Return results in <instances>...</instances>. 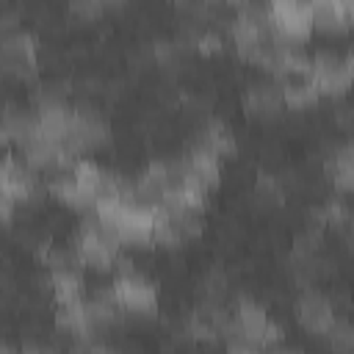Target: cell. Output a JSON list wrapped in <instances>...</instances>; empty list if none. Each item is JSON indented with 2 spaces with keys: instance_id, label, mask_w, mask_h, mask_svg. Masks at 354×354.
I'll return each mask as SVG.
<instances>
[{
  "instance_id": "6da1fadb",
  "label": "cell",
  "mask_w": 354,
  "mask_h": 354,
  "mask_svg": "<svg viewBox=\"0 0 354 354\" xmlns=\"http://www.w3.org/2000/svg\"><path fill=\"white\" fill-rule=\"evenodd\" d=\"M94 216L122 241V243H149L152 241V221L155 207L130 202L124 196L102 199L94 205Z\"/></svg>"
},
{
  "instance_id": "7a4b0ae2",
  "label": "cell",
  "mask_w": 354,
  "mask_h": 354,
  "mask_svg": "<svg viewBox=\"0 0 354 354\" xmlns=\"http://www.w3.org/2000/svg\"><path fill=\"white\" fill-rule=\"evenodd\" d=\"M111 293H113L119 310L122 313H133V315L155 313L158 301H160L158 282H152L147 274H141L138 268H133L124 260L116 263V277L111 282Z\"/></svg>"
},
{
  "instance_id": "3957f363",
  "label": "cell",
  "mask_w": 354,
  "mask_h": 354,
  "mask_svg": "<svg viewBox=\"0 0 354 354\" xmlns=\"http://www.w3.org/2000/svg\"><path fill=\"white\" fill-rule=\"evenodd\" d=\"M75 246L83 266L91 268H116V263L122 260V241L94 213L80 224Z\"/></svg>"
},
{
  "instance_id": "277c9868",
  "label": "cell",
  "mask_w": 354,
  "mask_h": 354,
  "mask_svg": "<svg viewBox=\"0 0 354 354\" xmlns=\"http://www.w3.org/2000/svg\"><path fill=\"white\" fill-rule=\"evenodd\" d=\"M235 326H238L243 343H249V346H266V348H271L282 337V326L266 313L263 304L249 301V299H243L238 304Z\"/></svg>"
},
{
  "instance_id": "5b68a950",
  "label": "cell",
  "mask_w": 354,
  "mask_h": 354,
  "mask_svg": "<svg viewBox=\"0 0 354 354\" xmlns=\"http://www.w3.org/2000/svg\"><path fill=\"white\" fill-rule=\"evenodd\" d=\"M268 19L274 33L282 41H293L301 44L310 30H313V17H310V3H299V0H277L268 6Z\"/></svg>"
},
{
  "instance_id": "8992f818",
  "label": "cell",
  "mask_w": 354,
  "mask_h": 354,
  "mask_svg": "<svg viewBox=\"0 0 354 354\" xmlns=\"http://www.w3.org/2000/svg\"><path fill=\"white\" fill-rule=\"evenodd\" d=\"M36 66H39L36 39L25 28L0 36V69L17 77H28L36 72Z\"/></svg>"
},
{
  "instance_id": "52a82bcc",
  "label": "cell",
  "mask_w": 354,
  "mask_h": 354,
  "mask_svg": "<svg viewBox=\"0 0 354 354\" xmlns=\"http://www.w3.org/2000/svg\"><path fill=\"white\" fill-rule=\"evenodd\" d=\"M310 80L321 94H340L351 86V58L337 55L332 50H321L313 55Z\"/></svg>"
},
{
  "instance_id": "ba28073f",
  "label": "cell",
  "mask_w": 354,
  "mask_h": 354,
  "mask_svg": "<svg viewBox=\"0 0 354 354\" xmlns=\"http://www.w3.org/2000/svg\"><path fill=\"white\" fill-rule=\"evenodd\" d=\"M0 188L14 199V202H30L39 191V174L25 158L6 155L0 158Z\"/></svg>"
},
{
  "instance_id": "9c48e42d",
  "label": "cell",
  "mask_w": 354,
  "mask_h": 354,
  "mask_svg": "<svg viewBox=\"0 0 354 354\" xmlns=\"http://www.w3.org/2000/svg\"><path fill=\"white\" fill-rule=\"evenodd\" d=\"M296 318H299V324H301L307 332H313V335H326L337 315H335V307H332V301H329L326 296H321V293H315V290H307V293H301V299L296 301Z\"/></svg>"
},
{
  "instance_id": "30bf717a",
  "label": "cell",
  "mask_w": 354,
  "mask_h": 354,
  "mask_svg": "<svg viewBox=\"0 0 354 354\" xmlns=\"http://www.w3.org/2000/svg\"><path fill=\"white\" fill-rule=\"evenodd\" d=\"M243 102L252 113L257 116H277L282 113L285 102H282V88L277 80H260V83H252L243 94Z\"/></svg>"
},
{
  "instance_id": "8fae6325",
  "label": "cell",
  "mask_w": 354,
  "mask_h": 354,
  "mask_svg": "<svg viewBox=\"0 0 354 354\" xmlns=\"http://www.w3.org/2000/svg\"><path fill=\"white\" fill-rule=\"evenodd\" d=\"M354 14V6L348 0H315L310 3V17H313V28H324V30H340L348 25Z\"/></svg>"
},
{
  "instance_id": "7c38bea8",
  "label": "cell",
  "mask_w": 354,
  "mask_h": 354,
  "mask_svg": "<svg viewBox=\"0 0 354 354\" xmlns=\"http://www.w3.org/2000/svg\"><path fill=\"white\" fill-rule=\"evenodd\" d=\"M196 147H199V149L213 152L216 158H224V155L235 152V147H238V144H235L232 130H230L224 122L213 119V122H207V124L196 133Z\"/></svg>"
},
{
  "instance_id": "4fadbf2b",
  "label": "cell",
  "mask_w": 354,
  "mask_h": 354,
  "mask_svg": "<svg viewBox=\"0 0 354 354\" xmlns=\"http://www.w3.org/2000/svg\"><path fill=\"white\" fill-rule=\"evenodd\" d=\"M326 177L335 188L340 191H348L351 183H354V155H351V147L343 144L337 149H332V155L326 158Z\"/></svg>"
},
{
  "instance_id": "5bb4252c",
  "label": "cell",
  "mask_w": 354,
  "mask_h": 354,
  "mask_svg": "<svg viewBox=\"0 0 354 354\" xmlns=\"http://www.w3.org/2000/svg\"><path fill=\"white\" fill-rule=\"evenodd\" d=\"M279 88H282L285 108H310L321 97V91L315 88V83L310 77H288V80H279Z\"/></svg>"
},
{
  "instance_id": "9a60e30c",
  "label": "cell",
  "mask_w": 354,
  "mask_h": 354,
  "mask_svg": "<svg viewBox=\"0 0 354 354\" xmlns=\"http://www.w3.org/2000/svg\"><path fill=\"white\" fill-rule=\"evenodd\" d=\"M183 160H185V169H188L196 180H202L207 188H213V185L218 183V177H221V158H216L213 152L194 147V149L188 152V158H183Z\"/></svg>"
},
{
  "instance_id": "2e32d148",
  "label": "cell",
  "mask_w": 354,
  "mask_h": 354,
  "mask_svg": "<svg viewBox=\"0 0 354 354\" xmlns=\"http://www.w3.org/2000/svg\"><path fill=\"white\" fill-rule=\"evenodd\" d=\"M254 194L263 202H268V205H279L285 199V188H282V183L274 174H260L257 177V185H254Z\"/></svg>"
},
{
  "instance_id": "e0dca14e",
  "label": "cell",
  "mask_w": 354,
  "mask_h": 354,
  "mask_svg": "<svg viewBox=\"0 0 354 354\" xmlns=\"http://www.w3.org/2000/svg\"><path fill=\"white\" fill-rule=\"evenodd\" d=\"M315 216H318L321 224H332V227L348 224V207H346V202H340V199H326V202L315 210Z\"/></svg>"
},
{
  "instance_id": "ac0fdd59",
  "label": "cell",
  "mask_w": 354,
  "mask_h": 354,
  "mask_svg": "<svg viewBox=\"0 0 354 354\" xmlns=\"http://www.w3.org/2000/svg\"><path fill=\"white\" fill-rule=\"evenodd\" d=\"M19 351H22V354H61V351H58V346L44 343V340H28Z\"/></svg>"
},
{
  "instance_id": "d6986e66",
  "label": "cell",
  "mask_w": 354,
  "mask_h": 354,
  "mask_svg": "<svg viewBox=\"0 0 354 354\" xmlns=\"http://www.w3.org/2000/svg\"><path fill=\"white\" fill-rule=\"evenodd\" d=\"M14 205H17V202L0 188V221H8V218L14 216Z\"/></svg>"
},
{
  "instance_id": "ffe728a7",
  "label": "cell",
  "mask_w": 354,
  "mask_h": 354,
  "mask_svg": "<svg viewBox=\"0 0 354 354\" xmlns=\"http://www.w3.org/2000/svg\"><path fill=\"white\" fill-rule=\"evenodd\" d=\"M72 11L86 14V17H94V14H100V11H102V3H75V6H72Z\"/></svg>"
},
{
  "instance_id": "44dd1931",
  "label": "cell",
  "mask_w": 354,
  "mask_h": 354,
  "mask_svg": "<svg viewBox=\"0 0 354 354\" xmlns=\"http://www.w3.org/2000/svg\"><path fill=\"white\" fill-rule=\"evenodd\" d=\"M230 354H260L254 346H246V343H232L230 346Z\"/></svg>"
},
{
  "instance_id": "7402d4cb",
  "label": "cell",
  "mask_w": 354,
  "mask_h": 354,
  "mask_svg": "<svg viewBox=\"0 0 354 354\" xmlns=\"http://www.w3.org/2000/svg\"><path fill=\"white\" fill-rule=\"evenodd\" d=\"M0 354H22V351L14 348V346H8V343H0Z\"/></svg>"
},
{
  "instance_id": "603a6c76",
  "label": "cell",
  "mask_w": 354,
  "mask_h": 354,
  "mask_svg": "<svg viewBox=\"0 0 354 354\" xmlns=\"http://www.w3.org/2000/svg\"><path fill=\"white\" fill-rule=\"evenodd\" d=\"M271 354H299V351H271Z\"/></svg>"
}]
</instances>
